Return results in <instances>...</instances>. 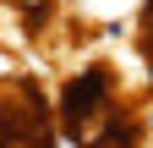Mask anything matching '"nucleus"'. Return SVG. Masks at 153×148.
I'll return each mask as SVG.
<instances>
[{
    "label": "nucleus",
    "mask_w": 153,
    "mask_h": 148,
    "mask_svg": "<svg viewBox=\"0 0 153 148\" xmlns=\"http://www.w3.org/2000/svg\"><path fill=\"white\" fill-rule=\"evenodd\" d=\"M115 110V88H109V66H82L76 77L60 88V126L88 143L93 132H99V121Z\"/></svg>",
    "instance_id": "obj_1"
}]
</instances>
